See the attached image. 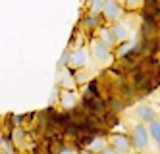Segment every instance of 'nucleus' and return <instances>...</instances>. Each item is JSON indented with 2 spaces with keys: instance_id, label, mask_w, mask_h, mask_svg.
Returning a JSON list of instances; mask_svg holds the SVG:
<instances>
[{
  "instance_id": "f3484780",
  "label": "nucleus",
  "mask_w": 160,
  "mask_h": 154,
  "mask_svg": "<svg viewBox=\"0 0 160 154\" xmlns=\"http://www.w3.org/2000/svg\"><path fill=\"white\" fill-rule=\"evenodd\" d=\"M148 131H151V139L154 141V145L160 147V120L152 122L151 125H148Z\"/></svg>"
},
{
  "instance_id": "9b49d317",
  "label": "nucleus",
  "mask_w": 160,
  "mask_h": 154,
  "mask_svg": "<svg viewBox=\"0 0 160 154\" xmlns=\"http://www.w3.org/2000/svg\"><path fill=\"white\" fill-rule=\"evenodd\" d=\"M110 145H108V135H93L91 137V141L87 143V150H91V152H95V154H100L104 148H108Z\"/></svg>"
},
{
  "instance_id": "9d476101",
  "label": "nucleus",
  "mask_w": 160,
  "mask_h": 154,
  "mask_svg": "<svg viewBox=\"0 0 160 154\" xmlns=\"http://www.w3.org/2000/svg\"><path fill=\"white\" fill-rule=\"evenodd\" d=\"M102 23H104L102 16H93V14H87V12H85V16L81 19V25H83V29L87 33H97L102 27Z\"/></svg>"
},
{
  "instance_id": "6e6552de",
  "label": "nucleus",
  "mask_w": 160,
  "mask_h": 154,
  "mask_svg": "<svg viewBox=\"0 0 160 154\" xmlns=\"http://www.w3.org/2000/svg\"><path fill=\"white\" fill-rule=\"evenodd\" d=\"M79 81L75 77V72H72L70 67L60 69L58 72V89L60 91H77Z\"/></svg>"
},
{
  "instance_id": "aec40b11",
  "label": "nucleus",
  "mask_w": 160,
  "mask_h": 154,
  "mask_svg": "<svg viewBox=\"0 0 160 154\" xmlns=\"http://www.w3.org/2000/svg\"><path fill=\"white\" fill-rule=\"evenodd\" d=\"M58 154H77V150H72V148H64V150H60Z\"/></svg>"
},
{
  "instance_id": "412c9836",
  "label": "nucleus",
  "mask_w": 160,
  "mask_h": 154,
  "mask_svg": "<svg viewBox=\"0 0 160 154\" xmlns=\"http://www.w3.org/2000/svg\"><path fill=\"white\" fill-rule=\"evenodd\" d=\"M77 154H95V152H91V150H87V148H79Z\"/></svg>"
},
{
  "instance_id": "f257e3e1",
  "label": "nucleus",
  "mask_w": 160,
  "mask_h": 154,
  "mask_svg": "<svg viewBox=\"0 0 160 154\" xmlns=\"http://www.w3.org/2000/svg\"><path fill=\"white\" fill-rule=\"evenodd\" d=\"M89 50H91V56H93L100 66H110V64H114V60H116V50L110 48L108 44H104L97 37L91 39Z\"/></svg>"
},
{
  "instance_id": "4468645a",
  "label": "nucleus",
  "mask_w": 160,
  "mask_h": 154,
  "mask_svg": "<svg viewBox=\"0 0 160 154\" xmlns=\"http://www.w3.org/2000/svg\"><path fill=\"white\" fill-rule=\"evenodd\" d=\"M102 10H104V0H89L85 2V12L93 16H102Z\"/></svg>"
},
{
  "instance_id": "7ed1b4c3",
  "label": "nucleus",
  "mask_w": 160,
  "mask_h": 154,
  "mask_svg": "<svg viewBox=\"0 0 160 154\" xmlns=\"http://www.w3.org/2000/svg\"><path fill=\"white\" fill-rule=\"evenodd\" d=\"M123 6L122 2H116V0H104V10H102V19L110 27L114 23H120L122 16H123Z\"/></svg>"
},
{
  "instance_id": "39448f33",
  "label": "nucleus",
  "mask_w": 160,
  "mask_h": 154,
  "mask_svg": "<svg viewBox=\"0 0 160 154\" xmlns=\"http://www.w3.org/2000/svg\"><path fill=\"white\" fill-rule=\"evenodd\" d=\"M89 56H91V50L85 48V46H75V48H72L70 69L72 72H81V69H85L87 64H89Z\"/></svg>"
},
{
  "instance_id": "20e7f679",
  "label": "nucleus",
  "mask_w": 160,
  "mask_h": 154,
  "mask_svg": "<svg viewBox=\"0 0 160 154\" xmlns=\"http://www.w3.org/2000/svg\"><path fill=\"white\" fill-rule=\"evenodd\" d=\"M108 145L112 148H116L122 154H131L135 152L133 143H131V137L128 133H110L108 135Z\"/></svg>"
},
{
  "instance_id": "5701e85b",
  "label": "nucleus",
  "mask_w": 160,
  "mask_h": 154,
  "mask_svg": "<svg viewBox=\"0 0 160 154\" xmlns=\"http://www.w3.org/2000/svg\"><path fill=\"white\" fill-rule=\"evenodd\" d=\"M0 154H6V152H0Z\"/></svg>"
},
{
  "instance_id": "2eb2a0df",
  "label": "nucleus",
  "mask_w": 160,
  "mask_h": 154,
  "mask_svg": "<svg viewBox=\"0 0 160 154\" xmlns=\"http://www.w3.org/2000/svg\"><path fill=\"white\" fill-rule=\"evenodd\" d=\"M0 141H2V143H0V152H6V154H18L12 137H6V133H2Z\"/></svg>"
},
{
  "instance_id": "f03ea898",
  "label": "nucleus",
  "mask_w": 160,
  "mask_h": 154,
  "mask_svg": "<svg viewBox=\"0 0 160 154\" xmlns=\"http://www.w3.org/2000/svg\"><path fill=\"white\" fill-rule=\"evenodd\" d=\"M129 137H131V143H133L135 152H145L148 148V145H151V141H152L151 139V131H148V125L139 123V122L131 127Z\"/></svg>"
},
{
  "instance_id": "dca6fc26",
  "label": "nucleus",
  "mask_w": 160,
  "mask_h": 154,
  "mask_svg": "<svg viewBox=\"0 0 160 154\" xmlns=\"http://www.w3.org/2000/svg\"><path fill=\"white\" fill-rule=\"evenodd\" d=\"M147 0H123L122 6L125 12H143Z\"/></svg>"
},
{
  "instance_id": "ddd939ff",
  "label": "nucleus",
  "mask_w": 160,
  "mask_h": 154,
  "mask_svg": "<svg viewBox=\"0 0 160 154\" xmlns=\"http://www.w3.org/2000/svg\"><path fill=\"white\" fill-rule=\"evenodd\" d=\"M95 37H97V39H100L104 44H108L110 48H118V44H116V41H114L112 31H110V27H108V25H102V27L95 33Z\"/></svg>"
},
{
  "instance_id": "0eeeda50",
  "label": "nucleus",
  "mask_w": 160,
  "mask_h": 154,
  "mask_svg": "<svg viewBox=\"0 0 160 154\" xmlns=\"http://www.w3.org/2000/svg\"><path fill=\"white\" fill-rule=\"evenodd\" d=\"M135 117L139 120V123H145V125H151L152 122H158V116H156V110L152 108L151 104L147 102H141L135 106Z\"/></svg>"
},
{
  "instance_id": "423d86ee",
  "label": "nucleus",
  "mask_w": 160,
  "mask_h": 154,
  "mask_svg": "<svg viewBox=\"0 0 160 154\" xmlns=\"http://www.w3.org/2000/svg\"><path fill=\"white\" fill-rule=\"evenodd\" d=\"M79 104L77 91H58V106L62 112H73Z\"/></svg>"
},
{
  "instance_id": "1a4fd4ad",
  "label": "nucleus",
  "mask_w": 160,
  "mask_h": 154,
  "mask_svg": "<svg viewBox=\"0 0 160 154\" xmlns=\"http://www.w3.org/2000/svg\"><path fill=\"white\" fill-rule=\"evenodd\" d=\"M110 31H112V37H114V41H116L118 46L123 44V42H128V41H131V29L125 25L123 21L110 25Z\"/></svg>"
},
{
  "instance_id": "6ab92c4d",
  "label": "nucleus",
  "mask_w": 160,
  "mask_h": 154,
  "mask_svg": "<svg viewBox=\"0 0 160 154\" xmlns=\"http://www.w3.org/2000/svg\"><path fill=\"white\" fill-rule=\"evenodd\" d=\"M100 154H122V152H118L116 148H112V147H108V148H104Z\"/></svg>"
},
{
  "instance_id": "a211bd4d",
  "label": "nucleus",
  "mask_w": 160,
  "mask_h": 154,
  "mask_svg": "<svg viewBox=\"0 0 160 154\" xmlns=\"http://www.w3.org/2000/svg\"><path fill=\"white\" fill-rule=\"evenodd\" d=\"M70 60H72V48L68 46V48L62 52L60 60H58V67H60V69H66V67H70Z\"/></svg>"
},
{
  "instance_id": "4be33fe9",
  "label": "nucleus",
  "mask_w": 160,
  "mask_h": 154,
  "mask_svg": "<svg viewBox=\"0 0 160 154\" xmlns=\"http://www.w3.org/2000/svg\"><path fill=\"white\" fill-rule=\"evenodd\" d=\"M156 154H160V147H156Z\"/></svg>"
},
{
  "instance_id": "f8f14e48",
  "label": "nucleus",
  "mask_w": 160,
  "mask_h": 154,
  "mask_svg": "<svg viewBox=\"0 0 160 154\" xmlns=\"http://www.w3.org/2000/svg\"><path fill=\"white\" fill-rule=\"evenodd\" d=\"M143 16L160 23V0H147L143 8Z\"/></svg>"
}]
</instances>
